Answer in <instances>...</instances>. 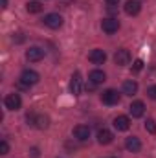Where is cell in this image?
<instances>
[{"mask_svg": "<svg viewBox=\"0 0 156 158\" xmlns=\"http://www.w3.org/2000/svg\"><path fill=\"white\" fill-rule=\"evenodd\" d=\"M88 59H90L94 64H103V63L107 61V53H105L103 50L96 48V50H92V52L88 53Z\"/></svg>", "mask_w": 156, "mask_h": 158, "instance_id": "52a82bcc", "label": "cell"}, {"mask_svg": "<svg viewBox=\"0 0 156 158\" xmlns=\"http://www.w3.org/2000/svg\"><path fill=\"white\" fill-rule=\"evenodd\" d=\"M129 112L132 114V118H142L143 112H145V105L142 101H134L130 107H129Z\"/></svg>", "mask_w": 156, "mask_h": 158, "instance_id": "4fadbf2b", "label": "cell"}, {"mask_svg": "<svg viewBox=\"0 0 156 158\" xmlns=\"http://www.w3.org/2000/svg\"><path fill=\"white\" fill-rule=\"evenodd\" d=\"M42 20H44V24H46L48 28H51V30H59V28L63 26V17H61L59 13H48Z\"/></svg>", "mask_w": 156, "mask_h": 158, "instance_id": "6da1fadb", "label": "cell"}, {"mask_svg": "<svg viewBox=\"0 0 156 158\" xmlns=\"http://www.w3.org/2000/svg\"><path fill=\"white\" fill-rule=\"evenodd\" d=\"M114 61H116L117 66H127V64L130 63V52L125 50V48L116 50V53H114Z\"/></svg>", "mask_w": 156, "mask_h": 158, "instance_id": "3957f363", "label": "cell"}, {"mask_svg": "<svg viewBox=\"0 0 156 158\" xmlns=\"http://www.w3.org/2000/svg\"><path fill=\"white\" fill-rule=\"evenodd\" d=\"M26 9H28V13H40L42 11V4L40 2H28Z\"/></svg>", "mask_w": 156, "mask_h": 158, "instance_id": "d6986e66", "label": "cell"}, {"mask_svg": "<svg viewBox=\"0 0 156 158\" xmlns=\"http://www.w3.org/2000/svg\"><path fill=\"white\" fill-rule=\"evenodd\" d=\"M142 68H143V61L142 59H136L134 64H132V72H140Z\"/></svg>", "mask_w": 156, "mask_h": 158, "instance_id": "44dd1931", "label": "cell"}, {"mask_svg": "<svg viewBox=\"0 0 156 158\" xmlns=\"http://www.w3.org/2000/svg\"><path fill=\"white\" fill-rule=\"evenodd\" d=\"M145 131H147L149 134H156V121L153 118H149L145 121Z\"/></svg>", "mask_w": 156, "mask_h": 158, "instance_id": "ffe728a7", "label": "cell"}, {"mask_svg": "<svg viewBox=\"0 0 156 158\" xmlns=\"http://www.w3.org/2000/svg\"><path fill=\"white\" fill-rule=\"evenodd\" d=\"M0 153H2V155H7V153H9V145H7L6 140L0 142Z\"/></svg>", "mask_w": 156, "mask_h": 158, "instance_id": "7402d4cb", "label": "cell"}, {"mask_svg": "<svg viewBox=\"0 0 156 158\" xmlns=\"http://www.w3.org/2000/svg\"><path fill=\"white\" fill-rule=\"evenodd\" d=\"M147 96H149L151 99H154V101H156V85H153V86H149V88H147Z\"/></svg>", "mask_w": 156, "mask_h": 158, "instance_id": "603a6c76", "label": "cell"}, {"mask_svg": "<svg viewBox=\"0 0 156 158\" xmlns=\"http://www.w3.org/2000/svg\"><path fill=\"white\" fill-rule=\"evenodd\" d=\"M114 127H116L117 131H129L130 119L127 118V116H117V118H114Z\"/></svg>", "mask_w": 156, "mask_h": 158, "instance_id": "2e32d148", "label": "cell"}, {"mask_svg": "<svg viewBox=\"0 0 156 158\" xmlns=\"http://www.w3.org/2000/svg\"><path fill=\"white\" fill-rule=\"evenodd\" d=\"M88 79H90V83L99 85V83H103V81L107 79V76H105V72H101V70H92L90 76H88Z\"/></svg>", "mask_w": 156, "mask_h": 158, "instance_id": "ac0fdd59", "label": "cell"}, {"mask_svg": "<svg viewBox=\"0 0 156 158\" xmlns=\"http://www.w3.org/2000/svg\"><path fill=\"white\" fill-rule=\"evenodd\" d=\"M44 57V50L42 48H39V46H31L28 52H26V59L28 61H33V63H37V61H40Z\"/></svg>", "mask_w": 156, "mask_h": 158, "instance_id": "ba28073f", "label": "cell"}, {"mask_svg": "<svg viewBox=\"0 0 156 158\" xmlns=\"http://www.w3.org/2000/svg\"><path fill=\"white\" fill-rule=\"evenodd\" d=\"M70 90H72V94L74 96H79L81 94V74L76 72L74 76H72V81H70Z\"/></svg>", "mask_w": 156, "mask_h": 158, "instance_id": "9a60e30c", "label": "cell"}, {"mask_svg": "<svg viewBox=\"0 0 156 158\" xmlns=\"http://www.w3.org/2000/svg\"><path fill=\"white\" fill-rule=\"evenodd\" d=\"M136 92H138V83H136V81L129 79V81L123 83V94H127V96H134Z\"/></svg>", "mask_w": 156, "mask_h": 158, "instance_id": "e0dca14e", "label": "cell"}, {"mask_svg": "<svg viewBox=\"0 0 156 158\" xmlns=\"http://www.w3.org/2000/svg\"><path fill=\"white\" fill-rule=\"evenodd\" d=\"M105 2H107L109 6H114V4H117V2H119V0H105Z\"/></svg>", "mask_w": 156, "mask_h": 158, "instance_id": "cb8c5ba5", "label": "cell"}, {"mask_svg": "<svg viewBox=\"0 0 156 158\" xmlns=\"http://www.w3.org/2000/svg\"><path fill=\"white\" fill-rule=\"evenodd\" d=\"M125 147H127L130 153H138V151L142 149V142H140V138H136V136H129V138L125 140Z\"/></svg>", "mask_w": 156, "mask_h": 158, "instance_id": "30bf717a", "label": "cell"}, {"mask_svg": "<svg viewBox=\"0 0 156 158\" xmlns=\"http://www.w3.org/2000/svg\"><path fill=\"white\" fill-rule=\"evenodd\" d=\"M4 103H6V109H9V110H18L20 105H22V99H20L18 94H9V96H6Z\"/></svg>", "mask_w": 156, "mask_h": 158, "instance_id": "277c9868", "label": "cell"}, {"mask_svg": "<svg viewBox=\"0 0 156 158\" xmlns=\"http://www.w3.org/2000/svg\"><path fill=\"white\" fill-rule=\"evenodd\" d=\"M28 121H31L37 129H48V116H42V114H37V116H28Z\"/></svg>", "mask_w": 156, "mask_h": 158, "instance_id": "8fae6325", "label": "cell"}, {"mask_svg": "<svg viewBox=\"0 0 156 158\" xmlns=\"http://www.w3.org/2000/svg\"><path fill=\"white\" fill-rule=\"evenodd\" d=\"M39 83V74L33 72V70H24L22 76H20V85L22 86H31V85H37Z\"/></svg>", "mask_w": 156, "mask_h": 158, "instance_id": "7a4b0ae2", "label": "cell"}, {"mask_svg": "<svg viewBox=\"0 0 156 158\" xmlns=\"http://www.w3.org/2000/svg\"><path fill=\"white\" fill-rule=\"evenodd\" d=\"M112 140H114V134H112L109 129H101V131L97 132V142H99L101 145H109Z\"/></svg>", "mask_w": 156, "mask_h": 158, "instance_id": "5bb4252c", "label": "cell"}, {"mask_svg": "<svg viewBox=\"0 0 156 158\" xmlns=\"http://www.w3.org/2000/svg\"><path fill=\"white\" fill-rule=\"evenodd\" d=\"M123 9H125L127 15H132V17H134V15H138V13L142 11V4H140L138 0H127Z\"/></svg>", "mask_w": 156, "mask_h": 158, "instance_id": "9c48e42d", "label": "cell"}, {"mask_svg": "<svg viewBox=\"0 0 156 158\" xmlns=\"http://www.w3.org/2000/svg\"><path fill=\"white\" fill-rule=\"evenodd\" d=\"M101 101H103L105 105H117V103H119V94H117L116 90L109 88V90H105V92L101 94Z\"/></svg>", "mask_w": 156, "mask_h": 158, "instance_id": "5b68a950", "label": "cell"}, {"mask_svg": "<svg viewBox=\"0 0 156 158\" xmlns=\"http://www.w3.org/2000/svg\"><path fill=\"white\" fill-rule=\"evenodd\" d=\"M74 136L77 138L79 142H84V140L90 138V129H88L86 125H77V127L74 129Z\"/></svg>", "mask_w": 156, "mask_h": 158, "instance_id": "7c38bea8", "label": "cell"}, {"mask_svg": "<svg viewBox=\"0 0 156 158\" xmlns=\"http://www.w3.org/2000/svg\"><path fill=\"white\" fill-rule=\"evenodd\" d=\"M101 28H103V31L105 33H116L117 30H119V20L117 19H103V22H101Z\"/></svg>", "mask_w": 156, "mask_h": 158, "instance_id": "8992f818", "label": "cell"}, {"mask_svg": "<svg viewBox=\"0 0 156 158\" xmlns=\"http://www.w3.org/2000/svg\"><path fill=\"white\" fill-rule=\"evenodd\" d=\"M2 7H7V0H2Z\"/></svg>", "mask_w": 156, "mask_h": 158, "instance_id": "d4e9b609", "label": "cell"}]
</instances>
